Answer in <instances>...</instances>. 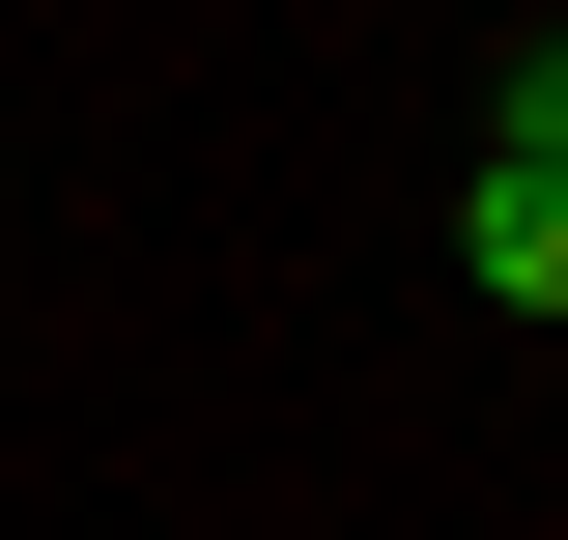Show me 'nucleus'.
<instances>
[{"label":"nucleus","mask_w":568,"mask_h":540,"mask_svg":"<svg viewBox=\"0 0 568 540\" xmlns=\"http://www.w3.org/2000/svg\"><path fill=\"white\" fill-rule=\"evenodd\" d=\"M455 284H484L511 341L568 313V58H511V114H484V200H455Z\"/></svg>","instance_id":"1"}]
</instances>
